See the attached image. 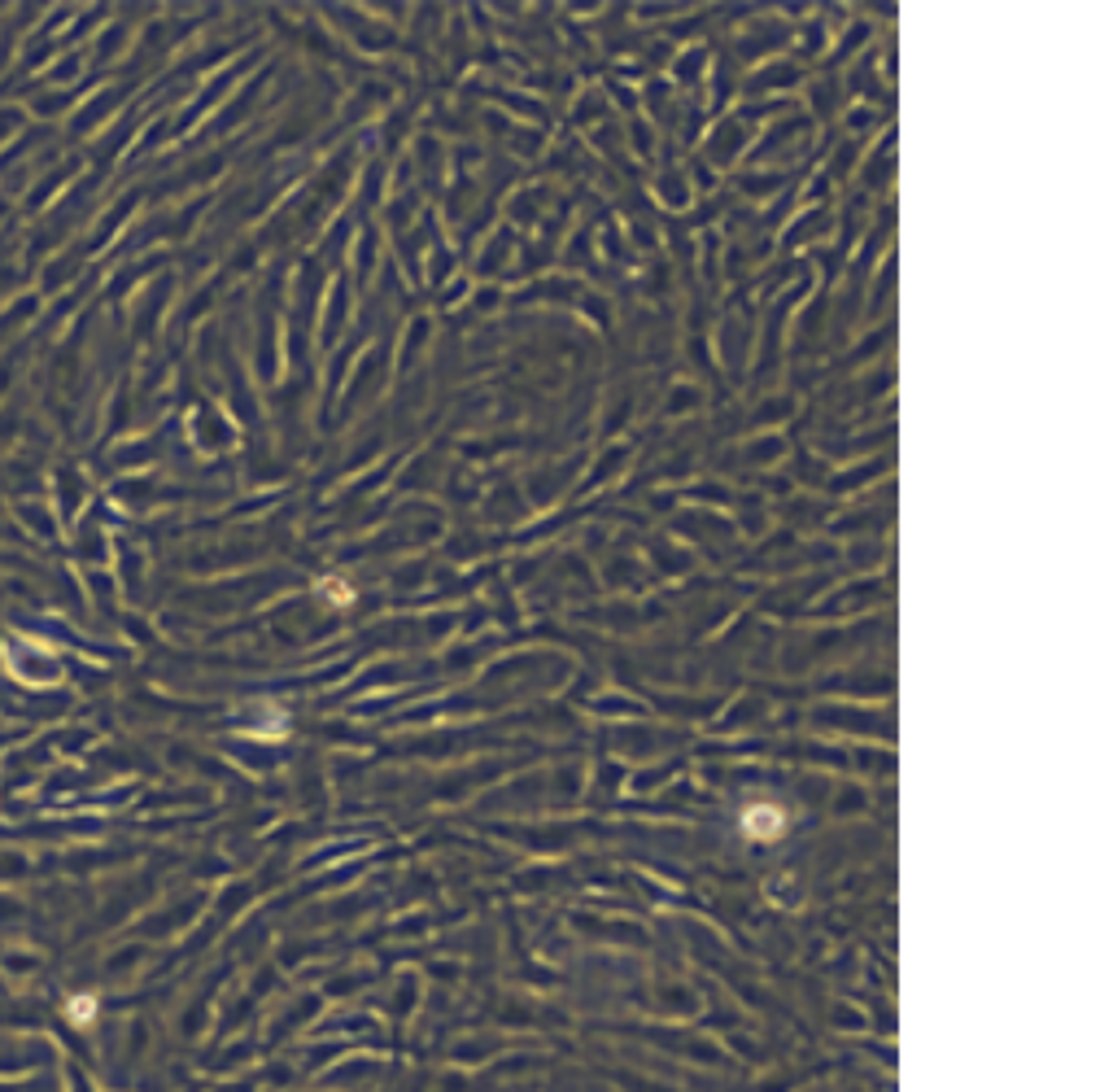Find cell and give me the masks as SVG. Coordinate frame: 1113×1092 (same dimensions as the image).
Masks as SVG:
<instances>
[{
    "instance_id": "7a4b0ae2",
    "label": "cell",
    "mask_w": 1113,
    "mask_h": 1092,
    "mask_svg": "<svg viewBox=\"0 0 1113 1092\" xmlns=\"http://www.w3.org/2000/svg\"><path fill=\"white\" fill-rule=\"evenodd\" d=\"M66 1018L75 1027H93L96 1023V997L93 992H79V997H70L66 1000Z\"/></svg>"
},
{
    "instance_id": "6da1fadb",
    "label": "cell",
    "mask_w": 1113,
    "mask_h": 1092,
    "mask_svg": "<svg viewBox=\"0 0 1113 1092\" xmlns=\"http://www.w3.org/2000/svg\"><path fill=\"white\" fill-rule=\"evenodd\" d=\"M742 830H747L751 839H760V844L777 839L786 830L782 805H773V800H756V805H747V809H742Z\"/></svg>"
}]
</instances>
